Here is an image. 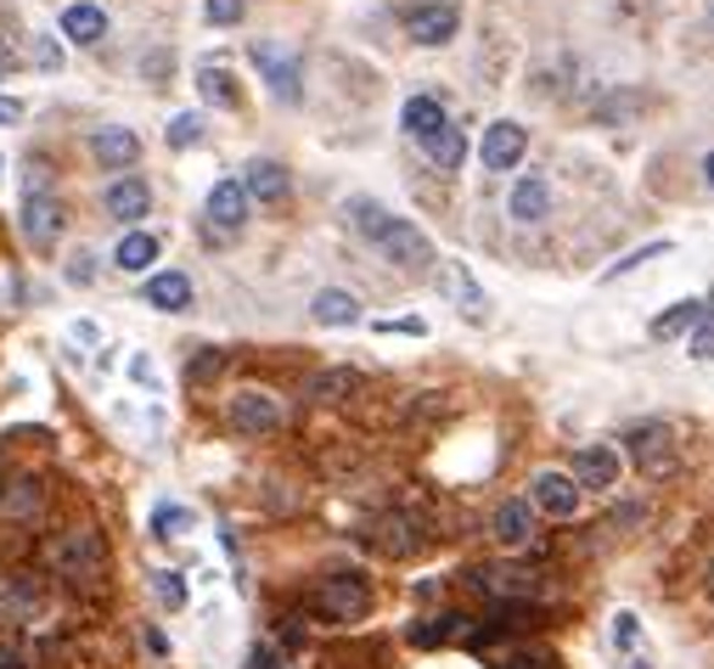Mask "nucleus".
I'll use <instances>...</instances> for the list:
<instances>
[{"instance_id": "obj_11", "label": "nucleus", "mask_w": 714, "mask_h": 669, "mask_svg": "<svg viewBox=\"0 0 714 669\" xmlns=\"http://www.w3.org/2000/svg\"><path fill=\"white\" fill-rule=\"evenodd\" d=\"M574 484L580 490H613L618 484V450L613 445H585L574 456Z\"/></svg>"}, {"instance_id": "obj_7", "label": "nucleus", "mask_w": 714, "mask_h": 669, "mask_svg": "<svg viewBox=\"0 0 714 669\" xmlns=\"http://www.w3.org/2000/svg\"><path fill=\"white\" fill-rule=\"evenodd\" d=\"M529 506L546 512V517H574L580 512V484L568 472L546 467V472H535V484H529Z\"/></svg>"}, {"instance_id": "obj_50", "label": "nucleus", "mask_w": 714, "mask_h": 669, "mask_svg": "<svg viewBox=\"0 0 714 669\" xmlns=\"http://www.w3.org/2000/svg\"><path fill=\"white\" fill-rule=\"evenodd\" d=\"M7 74H12V57H7V52H0V79H7Z\"/></svg>"}, {"instance_id": "obj_40", "label": "nucleus", "mask_w": 714, "mask_h": 669, "mask_svg": "<svg viewBox=\"0 0 714 669\" xmlns=\"http://www.w3.org/2000/svg\"><path fill=\"white\" fill-rule=\"evenodd\" d=\"M642 108V96H613L607 108H596V119H625V113H636Z\"/></svg>"}, {"instance_id": "obj_26", "label": "nucleus", "mask_w": 714, "mask_h": 669, "mask_svg": "<svg viewBox=\"0 0 714 669\" xmlns=\"http://www.w3.org/2000/svg\"><path fill=\"white\" fill-rule=\"evenodd\" d=\"M63 34L79 40V45H97V40L108 34V12H102V7H90V0H79V7L63 12Z\"/></svg>"}, {"instance_id": "obj_49", "label": "nucleus", "mask_w": 714, "mask_h": 669, "mask_svg": "<svg viewBox=\"0 0 714 669\" xmlns=\"http://www.w3.org/2000/svg\"><path fill=\"white\" fill-rule=\"evenodd\" d=\"M147 74H153V79H164V74H169V57H164V52H158V57H147Z\"/></svg>"}, {"instance_id": "obj_4", "label": "nucleus", "mask_w": 714, "mask_h": 669, "mask_svg": "<svg viewBox=\"0 0 714 669\" xmlns=\"http://www.w3.org/2000/svg\"><path fill=\"white\" fill-rule=\"evenodd\" d=\"M225 416H231L236 434L265 439V434H276V427H281V400L265 394V389H236V394L225 400Z\"/></svg>"}, {"instance_id": "obj_48", "label": "nucleus", "mask_w": 714, "mask_h": 669, "mask_svg": "<svg viewBox=\"0 0 714 669\" xmlns=\"http://www.w3.org/2000/svg\"><path fill=\"white\" fill-rule=\"evenodd\" d=\"M0 669H23V653L18 647H0Z\"/></svg>"}, {"instance_id": "obj_5", "label": "nucleus", "mask_w": 714, "mask_h": 669, "mask_svg": "<svg viewBox=\"0 0 714 669\" xmlns=\"http://www.w3.org/2000/svg\"><path fill=\"white\" fill-rule=\"evenodd\" d=\"M315 602H321L326 618H338V625H355V618L371 613V586L360 580V573H332V580H321Z\"/></svg>"}, {"instance_id": "obj_33", "label": "nucleus", "mask_w": 714, "mask_h": 669, "mask_svg": "<svg viewBox=\"0 0 714 669\" xmlns=\"http://www.w3.org/2000/svg\"><path fill=\"white\" fill-rule=\"evenodd\" d=\"M186 529H192V512H186V506H169V501H164V506L153 512V535H158V540H175V535H186Z\"/></svg>"}, {"instance_id": "obj_41", "label": "nucleus", "mask_w": 714, "mask_h": 669, "mask_svg": "<svg viewBox=\"0 0 714 669\" xmlns=\"http://www.w3.org/2000/svg\"><path fill=\"white\" fill-rule=\"evenodd\" d=\"M692 355H698V360H714V326H709V321L692 332Z\"/></svg>"}, {"instance_id": "obj_14", "label": "nucleus", "mask_w": 714, "mask_h": 669, "mask_svg": "<svg viewBox=\"0 0 714 669\" xmlns=\"http://www.w3.org/2000/svg\"><path fill=\"white\" fill-rule=\"evenodd\" d=\"M714 310L703 304V299H681V304H670V310H663L658 321H652V338L658 344H670V338H687V332H698L703 321H709Z\"/></svg>"}, {"instance_id": "obj_35", "label": "nucleus", "mask_w": 714, "mask_h": 669, "mask_svg": "<svg viewBox=\"0 0 714 669\" xmlns=\"http://www.w3.org/2000/svg\"><path fill=\"white\" fill-rule=\"evenodd\" d=\"M243 0H203V18L214 23V29H236V23H243Z\"/></svg>"}, {"instance_id": "obj_2", "label": "nucleus", "mask_w": 714, "mask_h": 669, "mask_svg": "<svg viewBox=\"0 0 714 669\" xmlns=\"http://www.w3.org/2000/svg\"><path fill=\"white\" fill-rule=\"evenodd\" d=\"M631 445V461L642 478H652V484H663V478H676L681 472V439H676V427L670 422H642L625 434Z\"/></svg>"}, {"instance_id": "obj_3", "label": "nucleus", "mask_w": 714, "mask_h": 669, "mask_svg": "<svg viewBox=\"0 0 714 669\" xmlns=\"http://www.w3.org/2000/svg\"><path fill=\"white\" fill-rule=\"evenodd\" d=\"M52 568L63 573V580L74 586H97L102 573H108V540L97 529H74L52 546Z\"/></svg>"}, {"instance_id": "obj_51", "label": "nucleus", "mask_w": 714, "mask_h": 669, "mask_svg": "<svg viewBox=\"0 0 714 669\" xmlns=\"http://www.w3.org/2000/svg\"><path fill=\"white\" fill-rule=\"evenodd\" d=\"M703 175H709V186H714V153H709V164H703Z\"/></svg>"}, {"instance_id": "obj_10", "label": "nucleus", "mask_w": 714, "mask_h": 669, "mask_svg": "<svg viewBox=\"0 0 714 669\" xmlns=\"http://www.w3.org/2000/svg\"><path fill=\"white\" fill-rule=\"evenodd\" d=\"M23 236L45 254L63 236V203L57 198H45V191H29V203H23Z\"/></svg>"}, {"instance_id": "obj_39", "label": "nucleus", "mask_w": 714, "mask_h": 669, "mask_svg": "<svg viewBox=\"0 0 714 669\" xmlns=\"http://www.w3.org/2000/svg\"><path fill=\"white\" fill-rule=\"evenodd\" d=\"M220 366H225V360H220V349H203V355H198L192 366H186V377H192V382H209V377H214Z\"/></svg>"}, {"instance_id": "obj_9", "label": "nucleus", "mask_w": 714, "mask_h": 669, "mask_svg": "<svg viewBox=\"0 0 714 669\" xmlns=\"http://www.w3.org/2000/svg\"><path fill=\"white\" fill-rule=\"evenodd\" d=\"M456 29H461V12L450 7V0H434V7L405 12V34H411L416 45H450Z\"/></svg>"}, {"instance_id": "obj_15", "label": "nucleus", "mask_w": 714, "mask_h": 669, "mask_svg": "<svg viewBox=\"0 0 714 669\" xmlns=\"http://www.w3.org/2000/svg\"><path fill=\"white\" fill-rule=\"evenodd\" d=\"M546 214H551V186H546L540 175H523V180L512 186V220L540 225Z\"/></svg>"}, {"instance_id": "obj_6", "label": "nucleus", "mask_w": 714, "mask_h": 669, "mask_svg": "<svg viewBox=\"0 0 714 669\" xmlns=\"http://www.w3.org/2000/svg\"><path fill=\"white\" fill-rule=\"evenodd\" d=\"M254 68L265 74V85H270L276 102H288V108L304 102V74H299V63H293L288 52H281V45L259 40V45H254Z\"/></svg>"}, {"instance_id": "obj_27", "label": "nucleus", "mask_w": 714, "mask_h": 669, "mask_svg": "<svg viewBox=\"0 0 714 669\" xmlns=\"http://www.w3.org/2000/svg\"><path fill=\"white\" fill-rule=\"evenodd\" d=\"M377 546H383L389 557H405V551H416V546H422V535H416V523H411L405 512H394V517L377 523Z\"/></svg>"}, {"instance_id": "obj_47", "label": "nucleus", "mask_w": 714, "mask_h": 669, "mask_svg": "<svg viewBox=\"0 0 714 669\" xmlns=\"http://www.w3.org/2000/svg\"><path fill=\"white\" fill-rule=\"evenodd\" d=\"M23 119V108L18 102H7V96H0V124H18Z\"/></svg>"}, {"instance_id": "obj_43", "label": "nucleus", "mask_w": 714, "mask_h": 669, "mask_svg": "<svg viewBox=\"0 0 714 669\" xmlns=\"http://www.w3.org/2000/svg\"><path fill=\"white\" fill-rule=\"evenodd\" d=\"M12 602H18V607H40V586L18 580V586H12Z\"/></svg>"}, {"instance_id": "obj_13", "label": "nucleus", "mask_w": 714, "mask_h": 669, "mask_svg": "<svg viewBox=\"0 0 714 669\" xmlns=\"http://www.w3.org/2000/svg\"><path fill=\"white\" fill-rule=\"evenodd\" d=\"M90 153H97V164H108V169H130L141 158V141H135V130L108 124V130L90 135Z\"/></svg>"}, {"instance_id": "obj_44", "label": "nucleus", "mask_w": 714, "mask_h": 669, "mask_svg": "<svg viewBox=\"0 0 714 669\" xmlns=\"http://www.w3.org/2000/svg\"><path fill=\"white\" fill-rule=\"evenodd\" d=\"M130 377H135V382H158V371H153L147 355H135V360H130Z\"/></svg>"}, {"instance_id": "obj_53", "label": "nucleus", "mask_w": 714, "mask_h": 669, "mask_svg": "<svg viewBox=\"0 0 714 669\" xmlns=\"http://www.w3.org/2000/svg\"><path fill=\"white\" fill-rule=\"evenodd\" d=\"M631 669H647V664H631Z\"/></svg>"}, {"instance_id": "obj_1", "label": "nucleus", "mask_w": 714, "mask_h": 669, "mask_svg": "<svg viewBox=\"0 0 714 669\" xmlns=\"http://www.w3.org/2000/svg\"><path fill=\"white\" fill-rule=\"evenodd\" d=\"M349 220H355V231H360L389 265H400V270H411V276H427V270L439 265V259H434V243H427V236H422L411 220L389 214L383 203L355 198V203H349Z\"/></svg>"}, {"instance_id": "obj_32", "label": "nucleus", "mask_w": 714, "mask_h": 669, "mask_svg": "<svg viewBox=\"0 0 714 669\" xmlns=\"http://www.w3.org/2000/svg\"><path fill=\"white\" fill-rule=\"evenodd\" d=\"M153 596H158L169 613H180V607H186V573H175V568H158V573H153Z\"/></svg>"}, {"instance_id": "obj_45", "label": "nucleus", "mask_w": 714, "mask_h": 669, "mask_svg": "<svg viewBox=\"0 0 714 669\" xmlns=\"http://www.w3.org/2000/svg\"><path fill=\"white\" fill-rule=\"evenodd\" d=\"M248 669H276V653H270V647H254V653H248Z\"/></svg>"}, {"instance_id": "obj_37", "label": "nucleus", "mask_w": 714, "mask_h": 669, "mask_svg": "<svg viewBox=\"0 0 714 669\" xmlns=\"http://www.w3.org/2000/svg\"><path fill=\"white\" fill-rule=\"evenodd\" d=\"M663 254H670V243H647L642 254H625V259H618V265L607 270V281H613V276H625V270H636V265H647V259H663Z\"/></svg>"}, {"instance_id": "obj_46", "label": "nucleus", "mask_w": 714, "mask_h": 669, "mask_svg": "<svg viewBox=\"0 0 714 669\" xmlns=\"http://www.w3.org/2000/svg\"><path fill=\"white\" fill-rule=\"evenodd\" d=\"M506 669H551V664H546V658H535V653H523V658H512Z\"/></svg>"}, {"instance_id": "obj_18", "label": "nucleus", "mask_w": 714, "mask_h": 669, "mask_svg": "<svg viewBox=\"0 0 714 669\" xmlns=\"http://www.w3.org/2000/svg\"><path fill=\"white\" fill-rule=\"evenodd\" d=\"M479 591H490L495 602H523V596H535V573L529 568H479Z\"/></svg>"}, {"instance_id": "obj_31", "label": "nucleus", "mask_w": 714, "mask_h": 669, "mask_svg": "<svg viewBox=\"0 0 714 669\" xmlns=\"http://www.w3.org/2000/svg\"><path fill=\"white\" fill-rule=\"evenodd\" d=\"M164 141H169L175 153L198 147V141H203V119H198V113H175V119H169V130H164Z\"/></svg>"}, {"instance_id": "obj_36", "label": "nucleus", "mask_w": 714, "mask_h": 669, "mask_svg": "<svg viewBox=\"0 0 714 669\" xmlns=\"http://www.w3.org/2000/svg\"><path fill=\"white\" fill-rule=\"evenodd\" d=\"M34 68H40V74H57V68H63V45H57V34H34Z\"/></svg>"}, {"instance_id": "obj_12", "label": "nucleus", "mask_w": 714, "mask_h": 669, "mask_svg": "<svg viewBox=\"0 0 714 669\" xmlns=\"http://www.w3.org/2000/svg\"><path fill=\"white\" fill-rule=\"evenodd\" d=\"M147 209H153V191H147V180H141V175H124V180L108 186V214L113 220L135 225V220H147Z\"/></svg>"}, {"instance_id": "obj_22", "label": "nucleus", "mask_w": 714, "mask_h": 669, "mask_svg": "<svg viewBox=\"0 0 714 669\" xmlns=\"http://www.w3.org/2000/svg\"><path fill=\"white\" fill-rule=\"evenodd\" d=\"M400 124H405V135L427 141L434 130H445L450 119H445V108H439V96H411V102L400 108Z\"/></svg>"}, {"instance_id": "obj_16", "label": "nucleus", "mask_w": 714, "mask_h": 669, "mask_svg": "<svg viewBox=\"0 0 714 669\" xmlns=\"http://www.w3.org/2000/svg\"><path fill=\"white\" fill-rule=\"evenodd\" d=\"M209 220L220 225V231H236L248 220V191H243V180H220L214 191H209Z\"/></svg>"}, {"instance_id": "obj_20", "label": "nucleus", "mask_w": 714, "mask_h": 669, "mask_svg": "<svg viewBox=\"0 0 714 669\" xmlns=\"http://www.w3.org/2000/svg\"><path fill=\"white\" fill-rule=\"evenodd\" d=\"M243 191H248V203H254V198H259V203H281V198H288V169L270 164V158H254L248 175H243Z\"/></svg>"}, {"instance_id": "obj_8", "label": "nucleus", "mask_w": 714, "mask_h": 669, "mask_svg": "<svg viewBox=\"0 0 714 669\" xmlns=\"http://www.w3.org/2000/svg\"><path fill=\"white\" fill-rule=\"evenodd\" d=\"M523 153H529V130H523V124H512V119H495V124L484 130V147H479L484 169L506 175V169H512Z\"/></svg>"}, {"instance_id": "obj_23", "label": "nucleus", "mask_w": 714, "mask_h": 669, "mask_svg": "<svg viewBox=\"0 0 714 669\" xmlns=\"http://www.w3.org/2000/svg\"><path fill=\"white\" fill-rule=\"evenodd\" d=\"M310 315H315L321 326H355V321H360V299L344 293V287H326V293H315Z\"/></svg>"}, {"instance_id": "obj_34", "label": "nucleus", "mask_w": 714, "mask_h": 669, "mask_svg": "<svg viewBox=\"0 0 714 669\" xmlns=\"http://www.w3.org/2000/svg\"><path fill=\"white\" fill-rule=\"evenodd\" d=\"M456 625H467V618H456V613H450V618H427L422 631H411V642H416V647H439L445 636H456Z\"/></svg>"}, {"instance_id": "obj_38", "label": "nucleus", "mask_w": 714, "mask_h": 669, "mask_svg": "<svg viewBox=\"0 0 714 669\" xmlns=\"http://www.w3.org/2000/svg\"><path fill=\"white\" fill-rule=\"evenodd\" d=\"M68 281H74V287H90V281H97V259H90L85 248L68 259Z\"/></svg>"}, {"instance_id": "obj_19", "label": "nucleus", "mask_w": 714, "mask_h": 669, "mask_svg": "<svg viewBox=\"0 0 714 669\" xmlns=\"http://www.w3.org/2000/svg\"><path fill=\"white\" fill-rule=\"evenodd\" d=\"M445 293L461 304V315H467V321H484V315H490L484 287L472 281V270H467V265H445Z\"/></svg>"}, {"instance_id": "obj_54", "label": "nucleus", "mask_w": 714, "mask_h": 669, "mask_svg": "<svg viewBox=\"0 0 714 669\" xmlns=\"http://www.w3.org/2000/svg\"><path fill=\"white\" fill-rule=\"evenodd\" d=\"M0 169H7V158H0Z\"/></svg>"}, {"instance_id": "obj_17", "label": "nucleus", "mask_w": 714, "mask_h": 669, "mask_svg": "<svg viewBox=\"0 0 714 669\" xmlns=\"http://www.w3.org/2000/svg\"><path fill=\"white\" fill-rule=\"evenodd\" d=\"M495 540L501 546H529L535 540V506L529 501H501L495 506Z\"/></svg>"}, {"instance_id": "obj_24", "label": "nucleus", "mask_w": 714, "mask_h": 669, "mask_svg": "<svg viewBox=\"0 0 714 669\" xmlns=\"http://www.w3.org/2000/svg\"><path fill=\"white\" fill-rule=\"evenodd\" d=\"M147 304L153 310H192V281H186L180 270H158L147 281Z\"/></svg>"}, {"instance_id": "obj_25", "label": "nucleus", "mask_w": 714, "mask_h": 669, "mask_svg": "<svg viewBox=\"0 0 714 669\" xmlns=\"http://www.w3.org/2000/svg\"><path fill=\"white\" fill-rule=\"evenodd\" d=\"M153 259H158V236H153V231H124V236H119V248H113V265H119V270L135 276V270H147Z\"/></svg>"}, {"instance_id": "obj_29", "label": "nucleus", "mask_w": 714, "mask_h": 669, "mask_svg": "<svg viewBox=\"0 0 714 669\" xmlns=\"http://www.w3.org/2000/svg\"><path fill=\"white\" fill-rule=\"evenodd\" d=\"M40 512V484L34 478H18V484L0 495V517H34Z\"/></svg>"}, {"instance_id": "obj_28", "label": "nucleus", "mask_w": 714, "mask_h": 669, "mask_svg": "<svg viewBox=\"0 0 714 669\" xmlns=\"http://www.w3.org/2000/svg\"><path fill=\"white\" fill-rule=\"evenodd\" d=\"M422 147H427V158H434L439 169H461V158H467V135H461L456 124H445V130L427 135Z\"/></svg>"}, {"instance_id": "obj_52", "label": "nucleus", "mask_w": 714, "mask_h": 669, "mask_svg": "<svg viewBox=\"0 0 714 669\" xmlns=\"http://www.w3.org/2000/svg\"><path fill=\"white\" fill-rule=\"evenodd\" d=\"M709 596H714V562H709Z\"/></svg>"}, {"instance_id": "obj_30", "label": "nucleus", "mask_w": 714, "mask_h": 669, "mask_svg": "<svg viewBox=\"0 0 714 669\" xmlns=\"http://www.w3.org/2000/svg\"><path fill=\"white\" fill-rule=\"evenodd\" d=\"M198 90H203V102H214V108H236V79L225 68H198Z\"/></svg>"}, {"instance_id": "obj_42", "label": "nucleus", "mask_w": 714, "mask_h": 669, "mask_svg": "<svg viewBox=\"0 0 714 669\" xmlns=\"http://www.w3.org/2000/svg\"><path fill=\"white\" fill-rule=\"evenodd\" d=\"M613 642H618V647H636V618H631V613L613 618Z\"/></svg>"}, {"instance_id": "obj_21", "label": "nucleus", "mask_w": 714, "mask_h": 669, "mask_svg": "<svg viewBox=\"0 0 714 669\" xmlns=\"http://www.w3.org/2000/svg\"><path fill=\"white\" fill-rule=\"evenodd\" d=\"M355 389H360V371H355V366H326V371L310 377L304 394H310L315 405H338V400H349Z\"/></svg>"}]
</instances>
